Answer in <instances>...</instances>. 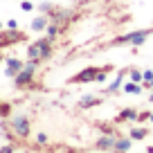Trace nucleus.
<instances>
[{
    "label": "nucleus",
    "instance_id": "11",
    "mask_svg": "<svg viewBox=\"0 0 153 153\" xmlns=\"http://www.w3.org/2000/svg\"><path fill=\"white\" fill-rule=\"evenodd\" d=\"M133 142L135 140L131 137H124V135H120V137H117V144H115V149H113V153H128L131 151V146H133Z\"/></svg>",
    "mask_w": 153,
    "mask_h": 153
},
{
    "label": "nucleus",
    "instance_id": "3",
    "mask_svg": "<svg viewBox=\"0 0 153 153\" xmlns=\"http://www.w3.org/2000/svg\"><path fill=\"white\" fill-rule=\"evenodd\" d=\"M38 65H41L38 61H32V59H27V61H25V68L14 76V86L20 88V90H23V88H34V76H36Z\"/></svg>",
    "mask_w": 153,
    "mask_h": 153
},
{
    "label": "nucleus",
    "instance_id": "13",
    "mask_svg": "<svg viewBox=\"0 0 153 153\" xmlns=\"http://www.w3.org/2000/svg\"><path fill=\"white\" fill-rule=\"evenodd\" d=\"M101 101H104V99L97 97V95H86V97L79 99V108H95V106H99Z\"/></svg>",
    "mask_w": 153,
    "mask_h": 153
},
{
    "label": "nucleus",
    "instance_id": "27",
    "mask_svg": "<svg viewBox=\"0 0 153 153\" xmlns=\"http://www.w3.org/2000/svg\"><path fill=\"white\" fill-rule=\"evenodd\" d=\"M149 101H151V104H153V90H151V97H149Z\"/></svg>",
    "mask_w": 153,
    "mask_h": 153
},
{
    "label": "nucleus",
    "instance_id": "17",
    "mask_svg": "<svg viewBox=\"0 0 153 153\" xmlns=\"http://www.w3.org/2000/svg\"><path fill=\"white\" fill-rule=\"evenodd\" d=\"M0 117H11V104L9 101H0Z\"/></svg>",
    "mask_w": 153,
    "mask_h": 153
},
{
    "label": "nucleus",
    "instance_id": "12",
    "mask_svg": "<svg viewBox=\"0 0 153 153\" xmlns=\"http://www.w3.org/2000/svg\"><path fill=\"white\" fill-rule=\"evenodd\" d=\"M50 23H52L50 14H41V16H36V18L32 20V29H34V32H43V29H48Z\"/></svg>",
    "mask_w": 153,
    "mask_h": 153
},
{
    "label": "nucleus",
    "instance_id": "8",
    "mask_svg": "<svg viewBox=\"0 0 153 153\" xmlns=\"http://www.w3.org/2000/svg\"><path fill=\"white\" fill-rule=\"evenodd\" d=\"M126 76H128V68H122V70L117 72V76L110 81V86L104 88V95H113V92H117V90H120V86H122V81H124Z\"/></svg>",
    "mask_w": 153,
    "mask_h": 153
},
{
    "label": "nucleus",
    "instance_id": "30",
    "mask_svg": "<svg viewBox=\"0 0 153 153\" xmlns=\"http://www.w3.org/2000/svg\"><path fill=\"white\" fill-rule=\"evenodd\" d=\"M149 122H153V113H151V120H149Z\"/></svg>",
    "mask_w": 153,
    "mask_h": 153
},
{
    "label": "nucleus",
    "instance_id": "20",
    "mask_svg": "<svg viewBox=\"0 0 153 153\" xmlns=\"http://www.w3.org/2000/svg\"><path fill=\"white\" fill-rule=\"evenodd\" d=\"M151 79H153V70H144L142 72V83H151Z\"/></svg>",
    "mask_w": 153,
    "mask_h": 153
},
{
    "label": "nucleus",
    "instance_id": "23",
    "mask_svg": "<svg viewBox=\"0 0 153 153\" xmlns=\"http://www.w3.org/2000/svg\"><path fill=\"white\" fill-rule=\"evenodd\" d=\"M16 149L11 146V144H7V146H0V153H14Z\"/></svg>",
    "mask_w": 153,
    "mask_h": 153
},
{
    "label": "nucleus",
    "instance_id": "26",
    "mask_svg": "<svg viewBox=\"0 0 153 153\" xmlns=\"http://www.w3.org/2000/svg\"><path fill=\"white\" fill-rule=\"evenodd\" d=\"M2 61H5V54H2V50H0V63H2Z\"/></svg>",
    "mask_w": 153,
    "mask_h": 153
},
{
    "label": "nucleus",
    "instance_id": "9",
    "mask_svg": "<svg viewBox=\"0 0 153 153\" xmlns=\"http://www.w3.org/2000/svg\"><path fill=\"white\" fill-rule=\"evenodd\" d=\"M5 61H7V70H5V74L9 76V79H14V76L25 68V61H20V59H16V56H9V59H5Z\"/></svg>",
    "mask_w": 153,
    "mask_h": 153
},
{
    "label": "nucleus",
    "instance_id": "14",
    "mask_svg": "<svg viewBox=\"0 0 153 153\" xmlns=\"http://www.w3.org/2000/svg\"><path fill=\"white\" fill-rule=\"evenodd\" d=\"M149 135H151V131H149L146 126H135V128H131V137H133L135 142H142Z\"/></svg>",
    "mask_w": 153,
    "mask_h": 153
},
{
    "label": "nucleus",
    "instance_id": "4",
    "mask_svg": "<svg viewBox=\"0 0 153 153\" xmlns=\"http://www.w3.org/2000/svg\"><path fill=\"white\" fill-rule=\"evenodd\" d=\"M9 128L18 140H27L32 135V124L27 115H11L9 117Z\"/></svg>",
    "mask_w": 153,
    "mask_h": 153
},
{
    "label": "nucleus",
    "instance_id": "15",
    "mask_svg": "<svg viewBox=\"0 0 153 153\" xmlns=\"http://www.w3.org/2000/svg\"><path fill=\"white\" fill-rule=\"evenodd\" d=\"M113 70H115V65H113V63H106V65H101V68H99V72H97V79H95V81H97V83L106 81V76H108Z\"/></svg>",
    "mask_w": 153,
    "mask_h": 153
},
{
    "label": "nucleus",
    "instance_id": "10",
    "mask_svg": "<svg viewBox=\"0 0 153 153\" xmlns=\"http://www.w3.org/2000/svg\"><path fill=\"white\" fill-rule=\"evenodd\" d=\"M137 113L135 108H122L115 117V124H126V122H137Z\"/></svg>",
    "mask_w": 153,
    "mask_h": 153
},
{
    "label": "nucleus",
    "instance_id": "5",
    "mask_svg": "<svg viewBox=\"0 0 153 153\" xmlns=\"http://www.w3.org/2000/svg\"><path fill=\"white\" fill-rule=\"evenodd\" d=\"M18 43H27V34L25 32H20V29H9V27L0 32V50L18 45Z\"/></svg>",
    "mask_w": 153,
    "mask_h": 153
},
{
    "label": "nucleus",
    "instance_id": "16",
    "mask_svg": "<svg viewBox=\"0 0 153 153\" xmlns=\"http://www.w3.org/2000/svg\"><path fill=\"white\" fill-rule=\"evenodd\" d=\"M122 90L128 92V95H142L144 88L140 86V83H135V81H128V83H124V88H122Z\"/></svg>",
    "mask_w": 153,
    "mask_h": 153
},
{
    "label": "nucleus",
    "instance_id": "2",
    "mask_svg": "<svg viewBox=\"0 0 153 153\" xmlns=\"http://www.w3.org/2000/svg\"><path fill=\"white\" fill-rule=\"evenodd\" d=\"M153 34V29H137V32H131V34H122V36L113 38L110 43H106V48H120V45H135V48H140V45L146 43V38Z\"/></svg>",
    "mask_w": 153,
    "mask_h": 153
},
{
    "label": "nucleus",
    "instance_id": "29",
    "mask_svg": "<svg viewBox=\"0 0 153 153\" xmlns=\"http://www.w3.org/2000/svg\"><path fill=\"white\" fill-rule=\"evenodd\" d=\"M2 29H5V23H0V32H2Z\"/></svg>",
    "mask_w": 153,
    "mask_h": 153
},
{
    "label": "nucleus",
    "instance_id": "19",
    "mask_svg": "<svg viewBox=\"0 0 153 153\" xmlns=\"http://www.w3.org/2000/svg\"><path fill=\"white\" fill-rule=\"evenodd\" d=\"M151 120V110H140L137 113V122L142 124V122H149Z\"/></svg>",
    "mask_w": 153,
    "mask_h": 153
},
{
    "label": "nucleus",
    "instance_id": "24",
    "mask_svg": "<svg viewBox=\"0 0 153 153\" xmlns=\"http://www.w3.org/2000/svg\"><path fill=\"white\" fill-rule=\"evenodd\" d=\"M7 27H9V29H18V20H14V18L7 20Z\"/></svg>",
    "mask_w": 153,
    "mask_h": 153
},
{
    "label": "nucleus",
    "instance_id": "21",
    "mask_svg": "<svg viewBox=\"0 0 153 153\" xmlns=\"http://www.w3.org/2000/svg\"><path fill=\"white\" fill-rule=\"evenodd\" d=\"M20 9L23 11H34V5L29 2V0H23V2H20Z\"/></svg>",
    "mask_w": 153,
    "mask_h": 153
},
{
    "label": "nucleus",
    "instance_id": "25",
    "mask_svg": "<svg viewBox=\"0 0 153 153\" xmlns=\"http://www.w3.org/2000/svg\"><path fill=\"white\" fill-rule=\"evenodd\" d=\"M65 153H86V151H79V149H65Z\"/></svg>",
    "mask_w": 153,
    "mask_h": 153
},
{
    "label": "nucleus",
    "instance_id": "6",
    "mask_svg": "<svg viewBox=\"0 0 153 153\" xmlns=\"http://www.w3.org/2000/svg\"><path fill=\"white\" fill-rule=\"evenodd\" d=\"M97 72H99V68L90 65V68H86V70L76 72L74 76H70V79H68V83H70V86H79V83H92V81L97 79Z\"/></svg>",
    "mask_w": 153,
    "mask_h": 153
},
{
    "label": "nucleus",
    "instance_id": "28",
    "mask_svg": "<svg viewBox=\"0 0 153 153\" xmlns=\"http://www.w3.org/2000/svg\"><path fill=\"white\" fill-rule=\"evenodd\" d=\"M146 153H153V146H149V149H146Z\"/></svg>",
    "mask_w": 153,
    "mask_h": 153
},
{
    "label": "nucleus",
    "instance_id": "18",
    "mask_svg": "<svg viewBox=\"0 0 153 153\" xmlns=\"http://www.w3.org/2000/svg\"><path fill=\"white\" fill-rule=\"evenodd\" d=\"M128 79L135 81V83H142V72L135 70V68H131V70H128Z\"/></svg>",
    "mask_w": 153,
    "mask_h": 153
},
{
    "label": "nucleus",
    "instance_id": "7",
    "mask_svg": "<svg viewBox=\"0 0 153 153\" xmlns=\"http://www.w3.org/2000/svg\"><path fill=\"white\" fill-rule=\"evenodd\" d=\"M117 137H120V133H104L95 142V149L97 151H113L115 144H117Z\"/></svg>",
    "mask_w": 153,
    "mask_h": 153
},
{
    "label": "nucleus",
    "instance_id": "22",
    "mask_svg": "<svg viewBox=\"0 0 153 153\" xmlns=\"http://www.w3.org/2000/svg\"><path fill=\"white\" fill-rule=\"evenodd\" d=\"M48 140H50V137H48L45 133H38V135H36V142H38V144H48Z\"/></svg>",
    "mask_w": 153,
    "mask_h": 153
},
{
    "label": "nucleus",
    "instance_id": "1",
    "mask_svg": "<svg viewBox=\"0 0 153 153\" xmlns=\"http://www.w3.org/2000/svg\"><path fill=\"white\" fill-rule=\"evenodd\" d=\"M54 38L45 36V38H38V41H34V43L27 45V59H32V61H38V63H43L48 61L50 56H52L54 52Z\"/></svg>",
    "mask_w": 153,
    "mask_h": 153
}]
</instances>
